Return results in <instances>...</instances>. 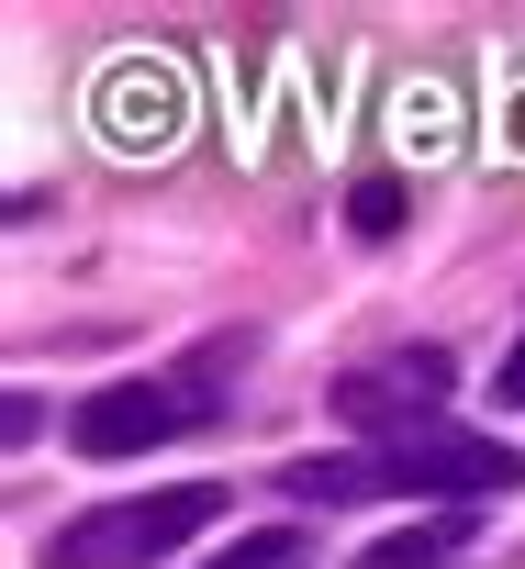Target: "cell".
Masks as SVG:
<instances>
[{"label": "cell", "mask_w": 525, "mask_h": 569, "mask_svg": "<svg viewBox=\"0 0 525 569\" xmlns=\"http://www.w3.org/2000/svg\"><path fill=\"white\" fill-rule=\"evenodd\" d=\"M492 402H503V413H525V347L503 358V380H492Z\"/></svg>", "instance_id": "cell-10"}, {"label": "cell", "mask_w": 525, "mask_h": 569, "mask_svg": "<svg viewBox=\"0 0 525 569\" xmlns=\"http://www.w3.org/2000/svg\"><path fill=\"white\" fill-rule=\"evenodd\" d=\"M514 480H525V458L503 436H469V425H414V436L369 447V491H403V502H481Z\"/></svg>", "instance_id": "cell-2"}, {"label": "cell", "mask_w": 525, "mask_h": 569, "mask_svg": "<svg viewBox=\"0 0 525 569\" xmlns=\"http://www.w3.org/2000/svg\"><path fill=\"white\" fill-rule=\"evenodd\" d=\"M314 558V536L303 525H257V536H235L224 558H201V569H303Z\"/></svg>", "instance_id": "cell-8"}, {"label": "cell", "mask_w": 525, "mask_h": 569, "mask_svg": "<svg viewBox=\"0 0 525 569\" xmlns=\"http://www.w3.org/2000/svg\"><path fill=\"white\" fill-rule=\"evenodd\" d=\"M235 491L224 480H168V491H123V502H90L46 536V569H146V558H179Z\"/></svg>", "instance_id": "cell-1"}, {"label": "cell", "mask_w": 525, "mask_h": 569, "mask_svg": "<svg viewBox=\"0 0 525 569\" xmlns=\"http://www.w3.org/2000/svg\"><path fill=\"white\" fill-rule=\"evenodd\" d=\"M201 413H212L201 391H168V380H101V391L68 402V447H79V458H146V447H168V436L201 425Z\"/></svg>", "instance_id": "cell-3"}, {"label": "cell", "mask_w": 525, "mask_h": 569, "mask_svg": "<svg viewBox=\"0 0 525 569\" xmlns=\"http://www.w3.org/2000/svg\"><path fill=\"white\" fill-rule=\"evenodd\" d=\"M458 513H414V525H392V536H369L347 569H436V558H458Z\"/></svg>", "instance_id": "cell-6"}, {"label": "cell", "mask_w": 525, "mask_h": 569, "mask_svg": "<svg viewBox=\"0 0 525 569\" xmlns=\"http://www.w3.org/2000/svg\"><path fill=\"white\" fill-rule=\"evenodd\" d=\"M280 491H291V502H325V513H336V502H369V458H291Z\"/></svg>", "instance_id": "cell-7"}, {"label": "cell", "mask_w": 525, "mask_h": 569, "mask_svg": "<svg viewBox=\"0 0 525 569\" xmlns=\"http://www.w3.org/2000/svg\"><path fill=\"white\" fill-rule=\"evenodd\" d=\"M436 402H447V347H414V358H392V369L336 380V413H347V425H380V436L436 425Z\"/></svg>", "instance_id": "cell-5"}, {"label": "cell", "mask_w": 525, "mask_h": 569, "mask_svg": "<svg viewBox=\"0 0 525 569\" xmlns=\"http://www.w3.org/2000/svg\"><path fill=\"white\" fill-rule=\"evenodd\" d=\"M179 123H190V90H179L168 57H123V68L101 79V146H112V157H168Z\"/></svg>", "instance_id": "cell-4"}, {"label": "cell", "mask_w": 525, "mask_h": 569, "mask_svg": "<svg viewBox=\"0 0 525 569\" xmlns=\"http://www.w3.org/2000/svg\"><path fill=\"white\" fill-rule=\"evenodd\" d=\"M347 223H358L369 246H380V234H403V179H358V190H347Z\"/></svg>", "instance_id": "cell-9"}]
</instances>
